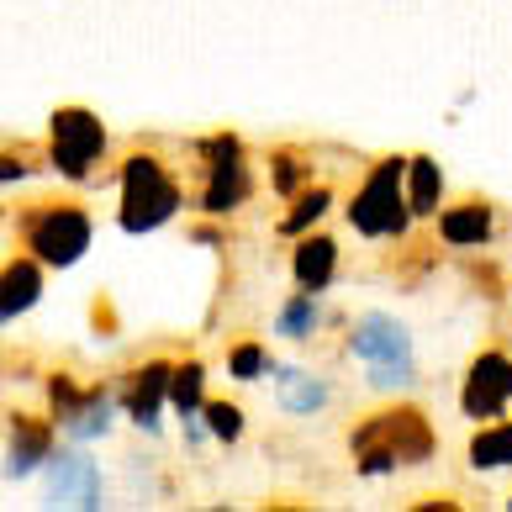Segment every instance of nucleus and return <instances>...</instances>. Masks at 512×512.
<instances>
[{
	"instance_id": "obj_14",
	"label": "nucleus",
	"mask_w": 512,
	"mask_h": 512,
	"mask_svg": "<svg viewBox=\"0 0 512 512\" xmlns=\"http://www.w3.org/2000/svg\"><path fill=\"white\" fill-rule=\"evenodd\" d=\"M491 233V212L481 201L470 206H454V212H444V238L454 243V249H465V243H481Z\"/></svg>"
},
{
	"instance_id": "obj_8",
	"label": "nucleus",
	"mask_w": 512,
	"mask_h": 512,
	"mask_svg": "<svg viewBox=\"0 0 512 512\" xmlns=\"http://www.w3.org/2000/svg\"><path fill=\"white\" fill-rule=\"evenodd\" d=\"M48 486H53V502L64 507H101V470L85 454H53Z\"/></svg>"
},
{
	"instance_id": "obj_5",
	"label": "nucleus",
	"mask_w": 512,
	"mask_h": 512,
	"mask_svg": "<svg viewBox=\"0 0 512 512\" xmlns=\"http://www.w3.org/2000/svg\"><path fill=\"white\" fill-rule=\"evenodd\" d=\"M27 249H37L43 264H74L90 249V217L80 206H43L27 217Z\"/></svg>"
},
{
	"instance_id": "obj_10",
	"label": "nucleus",
	"mask_w": 512,
	"mask_h": 512,
	"mask_svg": "<svg viewBox=\"0 0 512 512\" xmlns=\"http://www.w3.org/2000/svg\"><path fill=\"white\" fill-rule=\"evenodd\" d=\"M37 460H48V428L16 423V433H11V454H6V476H11V481L32 476Z\"/></svg>"
},
{
	"instance_id": "obj_11",
	"label": "nucleus",
	"mask_w": 512,
	"mask_h": 512,
	"mask_svg": "<svg viewBox=\"0 0 512 512\" xmlns=\"http://www.w3.org/2000/svg\"><path fill=\"white\" fill-rule=\"evenodd\" d=\"M169 381H175V370H164V365H148L138 375V391H132V417H138L143 428H159V402L169 396Z\"/></svg>"
},
{
	"instance_id": "obj_21",
	"label": "nucleus",
	"mask_w": 512,
	"mask_h": 512,
	"mask_svg": "<svg viewBox=\"0 0 512 512\" xmlns=\"http://www.w3.org/2000/svg\"><path fill=\"white\" fill-rule=\"evenodd\" d=\"M106 423H111V407L96 396L90 407H80V412L69 417V433H80V439H90V433H106Z\"/></svg>"
},
{
	"instance_id": "obj_19",
	"label": "nucleus",
	"mask_w": 512,
	"mask_h": 512,
	"mask_svg": "<svg viewBox=\"0 0 512 512\" xmlns=\"http://www.w3.org/2000/svg\"><path fill=\"white\" fill-rule=\"evenodd\" d=\"M201 365H185V370H175V381H169V402H175L185 417H196V407H201Z\"/></svg>"
},
{
	"instance_id": "obj_12",
	"label": "nucleus",
	"mask_w": 512,
	"mask_h": 512,
	"mask_svg": "<svg viewBox=\"0 0 512 512\" xmlns=\"http://www.w3.org/2000/svg\"><path fill=\"white\" fill-rule=\"evenodd\" d=\"M275 386H280V407H286V412H317V407H328V386L312 381L307 370H280Z\"/></svg>"
},
{
	"instance_id": "obj_16",
	"label": "nucleus",
	"mask_w": 512,
	"mask_h": 512,
	"mask_svg": "<svg viewBox=\"0 0 512 512\" xmlns=\"http://www.w3.org/2000/svg\"><path fill=\"white\" fill-rule=\"evenodd\" d=\"M407 180H412V212H439V196H444V175L433 159H412L407 164Z\"/></svg>"
},
{
	"instance_id": "obj_1",
	"label": "nucleus",
	"mask_w": 512,
	"mask_h": 512,
	"mask_svg": "<svg viewBox=\"0 0 512 512\" xmlns=\"http://www.w3.org/2000/svg\"><path fill=\"white\" fill-rule=\"evenodd\" d=\"M354 454L365 476H381L391 465H423L433 454V433L423 423V412H375L354 433Z\"/></svg>"
},
{
	"instance_id": "obj_23",
	"label": "nucleus",
	"mask_w": 512,
	"mask_h": 512,
	"mask_svg": "<svg viewBox=\"0 0 512 512\" xmlns=\"http://www.w3.org/2000/svg\"><path fill=\"white\" fill-rule=\"evenodd\" d=\"M259 370H264V349L243 344V349L233 354V375H238V381H259Z\"/></svg>"
},
{
	"instance_id": "obj_22",
	"label": "nucleus",
	"mask_w": 512,
	"mask_h": 512,
	"mask_svg": "<svg viewBox=\"0 0 512 512\" xmlns=\"http://www.w3.org/2000/svg\"><path fill=\"white\" fill-rule=\"evenodd\" d=\"M322 212H328V191H307V196L296 201V212L286 217V233H301V227H307V222H317Z\"/></svg>"
},
{
	"instance_id": "obj_20",
	"label": "nucleus",
	"mask_w": 512,
	"mask_h": 512,
	"mask_svg": "<svg viewBox=\"0 0 512 512\" xmlns=\"http://www.w3.org/2000/svg\"><path fill=\"white\" fill-rule=\"evenodd\" d=\"M206 428H212L217 439L233 444L238 433H243V412H238V407H227V402H212V407H206Z\"/></svg>"
},
{
	"instance_id": "obj_7",
	"label": "nucleus",
	"mask_w": 512,
	"mask_h": 512,
	"mask_svg": "<svg viewBox=\"0 0 512 512\" xmlns=\"http://www.w3.org/2000/svg\"><path fill=\"white\" fill-rule=\"evenodd\" d=\"M465 417H497L512 402V359L507 354H481L470 365V381H465Z\"/></svg>"
},
{
	"instance_id": "obj_3",
	"label": "nucleus",
	"mask_w": 512,
	"mask_h": 512,
	"mask_svg": "<svg viewBox=\"0 0 512 512\" xmlns=\"http://www.w3.org/2000/svg\"><path fill=\"white\" fill-rule=\"evenodd\" d=\"M354 354L365 359V370H370L375 386H407L412 381V338H407L402 322L386 317V312L359 317Z\"/></svg>"
},
{
	"instance_id": "obj_4",
	"label": "nucleus",
	"mask_w": 512,
	"mask_h": 512,
	"mask_svg": "<svg viewBox=\"0 0 512 512\" xmlns=\"http://www.w3.org/2000/svg\"><path fill=\"white\" fill-rule=\"evenodd\" d=\"M407 212H412V201H402V164L386 159V164H375L365 191L354 196L349 222L359 227V233H370V238H386V233H402L407 227Z\"/></svg>"
},
{
	"instance_id": "obj_9",
	"label": "nucleus",
	"mask_w": 512,
	"mask_h": 512,
	"mask_svg": "<svg viewBox=\"0 0 512 512\" xmlns=\"http://www.w3.org/2000/svg\"><path fill=\"white\" fill-rule=\"evenodd\" d=\"M243 196H249V175H243V164H238V159H217V164H212V185H206L201 206H206L212 217H227Z\"/></svg>"
},
{
	"instance_id": "obj_2",
	"label": "nucleus",
	"mask_w": 512,
	"mask_h": 512,
	"mask_svg": "<svg viewBox=\"0 0 512 512\" xmlns=\"http://www.w3.org/2000/svg\"><path fill=\"white\" fill-rule=\"evenodd\" d=\"M175 206H180V191L169 185V175L159 169V159H127L122 169V227L127 233H154L159 222L175 217Z\"/></svg>"
},
{
	"instance_id": "obj_17",
	"label": "nucleus",
	"mask_w": 512,
	"mask_h": 512,
	"mask_svg": "<svg viewBox=\"0 0 512 512\" xmlns=\"http://www.w3.org/2000/svg\"><path fill=\"white\" fill-rule=\"evenodd\" d=\"M470 465L476 470H497V465H512V423L481 433L476 444H470Z\"/></svg>"
},
{
	"instance_id": "obj_15",
	"label": "nucleus",
	"mask_w": 512,
	"mask_h": 512,
	"mask_svg": "<svg viewBox=\"0 0 512 512\" xmlns=\"http://www.w3.org/2000/svg\"><path fill=\"white\" fill-rule=\"evenodd\" d=\"M32 301H37V264H27V259L6 264V307H0V317L16 322V312H27Z\"/></svg>"
},
{
	"instance_id": "obj_18",
	"label": "nucleus",
	"mask_w": 512,
	"mask_h": 512,
	"mask_svg": "<svg viewBox=\"0 0 512 512\" xmlns=\"http://www.w3.org/2000/svg\"><path fill=\"white\" fill-rule=\"evenodd\" d=\"M312 328H317V291L301 286V296L280 312V333H286V338H307Z\"/></svg>"
},
{
	"instance_id": "obj_6",
	"label": "nucleus",
	"mask_w": 512,
	"mask_h": 512,
	"mask_svg": "<svg viewBox=\"0 0 512 512\" xmlns=\"http://www.w3.org/2000/svg\"><path fill=\"white\" fill-rule=\"evenodd\" d=\"M101 148H106V132L90 111L69 106V111L53 117V164H59L69 180H85L90 164L101 159Z\"/></svg>"
},
{
	"instance_id": "obj_13",
	"label": "nucleus",
	"mask_w": 512,
	"mask_h": 512,
	"mask_svg": "<svg viewBox=\"0 0 512 512\" xmlns=\"http://www.w3.org/2000/svg\"><path fill=\"white\" fill-rule=\"evenodd\" d=\"M333 243L328 238H307V243H301V249H296V280H301V286H307V291H322V286H328V280H333Z\"/></svg>"
},
{
	"instance_id": "obj_24",
	"label": "nucleus",
	"mask_w": 512,
	"mask_h": 512,
	"mask_svg": "<svg viewBox=\"0 0 512 512\" xmlns=\"http://www.w3.org/2000/svg\"><path fill=\"white\" fill-rule=\"evenodd\" d=\"M296 175H301V169H296V159H286V164H280V191H291V185H296Z\"/></svg>"
}]
</instances>
